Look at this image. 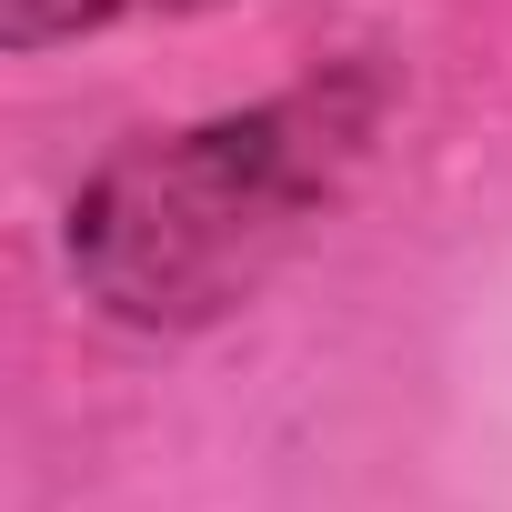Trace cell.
<instances>
[{"label": "cell", "instance_id": "cell-1", "mask_svg": "<svg viewBox=\"0 0 512 512\" xmlns=\"http://www.w3.org/2000/svg\"><path fill=\"white\" fill-rule=\"evenodd\" d=\"M382 131V71H332L282 101L131 141L71 201V282L131 332L221 322L342 201Z\"/></svg>", "mask_w": 512, "mask_h": 512}, {"label": "cell", "instance_id": "cell-2", "mask_svg": "<svg viewBox=\"0 0 512 512\" xmlns=\"http://www.w3.org/2000/svg\"><path fill=\"white\" fill-rule=\"evenodd\" d=\"M171 11H211V0H0V41L11 51H51L111 21H171Z\"/></svg>", "mask_w": 512, "mask_h": 512}]
</instances>
